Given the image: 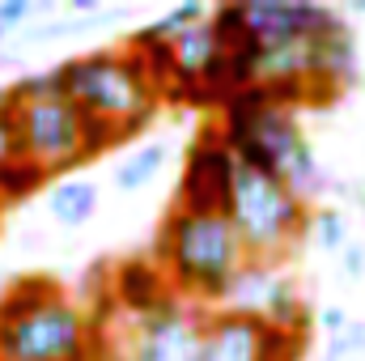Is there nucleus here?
<instances>
[{
    "label": "nucleus",
    "instance_id": "14",
    "mask_svg": "<svg viewBox=\"0 0 365 361\" xmlns=\"http://www.w3.org/2000/svg\"><path fill=\"white\" fill-rule=\"evenodd\" d=\"M276 276H280L276 264L251 260L247 268L238 272V280H234V289H230L225 306H230V310H251V315H259V310H264V302H268V293H272Z\"/></svg>",
    "mask_w": 365,
    "mask_h": 361
},
{
    "label": "nucleus",
    "instance_id": "4",
    "mask_svg": "<svg viewBox=\"0 0 365 361\" xmlns=\"http://www.w3.org/2000/svg\"><path fill=\"white\" fill-rule=\"evenodd\" d=\"M153 260L170 276L175 293L195 306H225L238 272L251 264L234 221L225 213H195L175 204L153 238Z\"/></svg>",
    "mask_w": 365,
    "mask_h": 361
},
{
    "label": "nucleus",
    "instance_id": "6",
    "mask_svg": "<svg viewBox=\"0 0 365 361\" xmlns=\"http://www.w3.org/2000/svg\"><path fill=\"white\" fill-rule=\"evenodd\" d=\"M225 217L234 221V230H238L251 260L280 264V255H289L293 243L302 234H310L314 208L276 175H264L255 166H238L234 200H230Z\"/></svg>",
    "mask_w": 365,
    "mask_h": 361
},
{
    "label": "nucleus",
    "instance_id": "19",
    "mask_svg": "<svg viewBox=\"0 0 365 361\" xmlns=\"http://www.w3.org/2000/svg\"><path fill=\"white\" fill-rule=\"evenodd\" d=\"M13 162H21V145H17L13 111H4V115H0V171H9Z\"/></svg>",
    "mask_w": 365,
    "mask_h": 361
},
{
    "label": "nucleus",
    "instance_id": "16",
    "mask_svg": "<svg viewBox=\"0 0 365 361\" xmlns=\"http://www.w3.org/2000/svg\"><path fill=\"white\" fill-rule=\"evenodd\" d=\"M310 234H314V243L323 247V251H344L349 247V217L340 213V208H314V217H310Z\"/></svg>",
    "mask_w": 365,
    "mask_h": 361
},
{
    "label": "nucleus",
    "instance_id": "2",
    "mask_svg": "<svg viewBox=\"0 0 365 361\" xmlns=\"http://www.w3.org/2000/svg\"><path fill=\"white\" fill-rule=\"evenodd\" d=\"M217 128H221L225 145L234 149V158L242 166L276 175L306 204L319 191L331 187L327 175H323V162L314 158L310 141L297 128V111L284 106L268 86H251V90L230 93L221 102V111H217Z\"/></svg>",
    "mask_w": 365,
    "mask_h": 361
},
{
    "label": "nucleus",
    "instance_id": "23",
    "mask_svg": "<svg viewBox=\"0 0 365 361\" xmlns=\"http://www.w3.org/2000/svg\"><path fill=\"white\" fill-rule=\"evenodd\" d=\"M4 111H13V90H9V86H0V115H4Z\"/></svg>",
    "mask_w": 365,
    "mask_h": 361
},
{
    "label": "nucleus",
    "instance_id": "12",
    "mask_svg": "<svg viewBox=\"0 0 365 361\" xmlns=\"http://www.w3.org/2000/svg\"><path fill=\"white\" fill-rule=\"evenodd\" d=\"M259 319L268 327L289 332V336H310V327H314V310L306 306V298L297 293V285L284 272L276 276V285H272V293H268V302H264V310H259Z\"/></svg>",
    "mask_w": 365,
    "mask_h": 361
},
{
    "label": "nucleus",
    "instance_id": "13",
    "mask_svg": "<svg viewBox=\"0 0 365 361\" xmlns=\"http://www.w3.org/2000/svg\"><path fill=\"white\" fill-rule=\"evenodd\" d=\"M98 208V187L90 179H60L51 191H47V213L60 221V225H86Z\"/></svg>",
    "mask_w": 365,
    "mask_h": 361
},
{
    "label": "nucleus",
    "instance_id": "5",
    "mask_svg": "<svg viewBox=\"0 0 365 361\" xmlns=\"http://www.w3.org/2000/svg\"><path fill=\"white\" fill-rule=\"evenodd\" d=\"M56 73H60V90L90 119L115 128L119 141L149 128V119L166 102V93L158 90V81L149 73V64L132 47H102V51L73 56V60L56 64Z\"/></svg>",
    "mask_w": 365,
    "mask_h": 361
},
{
    "label": "nucleus",
    "instance_id": "20",
    "mask_svg": "<svg viewBox=\"0 0 365 361\" xmlns=\"http://www.w3.org/2000/svg\"><path fill=\"white\" fill-rule=\"evenodd\" d=\"M30 13H34L30 0H0V26H4V30H9V26H21Z\"/></svg>",
    "mask_w": 365,
    "mask_h": 361
},
{
    "label": "nucleus",
    "instance_id": "1",
    "mask_svg": "<svg viewBox=\"0 0 365 361\" xmlns=\"http://www.w3.org/2000/svg\"><path fill=\"white\" fill-rule=\"evenodd\" d=\"M0 361H102V327L51 276H17L0 293Z\"/></svg>",
    "mask_w": 365,
    "mask_h": 361
},
{
    "label": "nucleus",
    "instance_id": "11",
    "mask_svg": "<svg viewBox=\"0 0 365 361\" xmlns=\"http://www.w3.org/2000/svg\"><path fill=\"white\" fill-rule=\"evenodd\" d=\"M310 81H314V98L319 102H331L357 81V39L344 21V13L314 34V47H310Z\"/></svg>",
    "mask_w": 365,
    "mask_h": 361
},
{
    "label": "nucleus",
    "instance_id": "21",
    "mask_svg": "<svg viewBox=\"0 0 365 361\" xmlns=\"http://www.w3.org/2000/svg\"><path fill=\"white\" fill-rule=\"evenodd\" d=\"M349 323H353V319H349L340 306H327V310L319 315V327H323L327 336H344V332H349Z\"/></svg>",
    "mask_w": 365,
    "mask_h": 361
},
{
    "label": "nucleus",
    "instance_id": "9",
    "mask_svg": "<svg viewBox=\"0 0 365 361\" xmlns=\"http://www.w3.org/2000/svg\"><path fill=\"white\" fill-rule=\"evenodd\" d=\"M238 158L225 145L221 128L208 123L195 132V141L182 153V175H179V195L175 204L195 208V213H230L234 200V183H238Z\"/></svg>",
    "mask_w": 365,
    "mask_h": 361
},
{
    "label": "nucleus",
    "instance_id": "10",
    "mask_svg": "<svg viewBox=\"0 0 365 361\" xmlns=\"http://www.w3.org/2000/svg\"><path fill=\"white\" fill-rule=\"evenodd\" d=\"M175 298L179 293H175L170 276L162 272V264L153 255H132V260L115 264V272H110V302H115V315L128 323L158 315Z\"/></svg>",
    "mask_w": 365,
    "mask_h": 361
},
{
    "label": "nucleus",
    "instance_id": "17",
    "mask_svg": "<svg viewBox=\"0 0 365 361\" xmlns=\"http://www.w3.org/2000/svg\"><path fill=\"white\" fill-rule=\"evenodd\" d=\"M43 179H47V175H43L38 166H30V162H13L9 171H0V204L21 200V195H30V191H38Z\"/></svg>",
    "mask_w": 365,
    "mask_h": 361
},
{
    "label": "nucleus",
    "instance_id": "7",
    "mask_svg": "<svg viewBox=\"0 0 365 361\" xmlns=\"http://www.w3.org/2000/svg\"><path fill=\"white\" fill-rule=\"evenodd\" d=\"M204 336H208V306L175 298L158 315L128 323L123 349L115 361H200Z\"/></svg>",
    "mask_w": 365,
    "mask_h": 361
},
{
    "label": "nucleus",
    "instance_id": "18",
    "mask_svg": "<svg viewBox=\"0 0 365 361\" xmlns=\"http://www.w3.org/2000/svg\"><path fill=\"white\" fill-rule=\"evenodd\" d=\"M365 353V323H349V332L344 336H327V361H349Z\"/></svg>",
    "mask_w": 365,
    "mask_h": 361
},
{
    "label": "nucleus",
    "instance_id": "15",
    "mask_svg": "<svg viewBox=\"0 0 365 361\" xmlns=\"http://www.w3.org/2000/svg\"><path fill=\"white\" fill-rule=\"evenodd\" d=\"M166 145L162 141H149V145H140L128 162H119V171H115V187L119 191H140V187H149V183L158 179V171L166 166Z\"/></svg>",
    "mask_w": 365,
    "mask_h": 361
},
{
    "label": "nucleus",
    "instance_id": "8",
    "mask_svg": "<svg viewBox=\"0 0 365 361\" xmlns=\"http://www.w3.org/2000/svg\"><path fill=\"white\" fill-rule=\"evenodd\" d=\"M302 353L306 336L268 327L251 310H230V306L208 310V336L200 361H302Z\"/></svg>",
    "mask_w": 365,
    "mask_h": 361
},
{
    "label": "nucleus",
    "instance_id": "24",
    "mask_svg": "<svg viewBox=\"0 0 365 361\" xmlns=\"http://www.w3.org/2000/svg\"><path fill=\"white\" fill-rule=\"evenodd\" d=\"M4 34H9V30H4V26H0V43H4Z\"/></svg>",
    "mask_w": 365,
    "mask_h": 361
},
{
    "label": "nucleus",
    "instance_id": "22",
    "mask_svg": "<svg viewBox=\"0 0 365 361\" xmlns=\"http://www.w3.org/2000/svg\"><path fill=\"white\" fill-rule=\"evenodd\" d=\"M344 272H349V280H357V276H365V247H344Z\"/></svg>",
    "mask_w": 365,
    "mask_h": 361
},
{
    "label": "nucleus",
    "instance_id": "3",
    "mask_svg": "<svg viewBox=\"0 0 365 361\" xmlns=\"http://www.w3.org/2000/svg\"><path fill=\"white\" fill-rule=\"evenodd\" d=\"M13 123H17V145L21 162L38 166L43 175H64L110 145H119V132L90 119L68 93L60 90V73H21L13 86Z\"/></svg>",
    "mask_w": 365,
    "mask_h": 361
}]
</instances>
